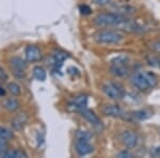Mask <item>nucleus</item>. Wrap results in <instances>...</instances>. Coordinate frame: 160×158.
I'll list each match as a JSON object with an SVG mask.
<instances>
[{
  "instance_id": "20",
  "label": "nucleus",
  "mask_w": 160,
  "mask_h": 158,
  "mask_svg": "<svg viewBox=\"0 0 160 158\" xmlns=\"http://www.w3.org/2000/svg\"><path fill=\"white\" fill-rule=\"evenodd\" d=\"M148 63L151 66L160 69V56H149L148 57Z\"/></svg>"
},
{
  "instance_id": "8",
  "label": "nucleus",
  "mask_w": 160,
  "mask_h": 158,
  "mask_svg": "<svg viewBox=\"0 0 160 158\" xmlns=\"http://www.w3.org/2000/svg\"><path fill=\"white\" fill-rule=\"evenodd\" d=\"M120 139L122 143L125 146L129 147V149H133L138 145L139 143V137L135 131L132 130H124L120 135Z\"/></svg>"
},
{
  "instance_id": "10",
  "label": "nucleus",
  "mask_w": 160,
  "mask_h": 158,
  "mask_svg": "<svg viewBox=\"0 0 160 158\" xmlns=\"http://www.w3.org/2000/svg\"><path fill=\"white\" fill-rule=\"evenodd\" d=\"M80 115L83 116V118L86 119L91 125L94 126V127H100V126H102V121H100V119L95 115L94 111L90 110L88 107L80 111Z\"/></svg>"
},
{
  "instance_id": "9",
  "label": "nucleus",
  "mask_w": 160,
  "mask_h": 158,
  "mask_svg": "<svg viewBox=\"0 0 160 158\" xmlns=\"http://www.w3.org/2000/svg\"><path fill=\"white\" fill-rule=\"evenodd\" d=\"M25 57L28 62H38L42 59L41 49L35 45H28L25 48Z\"/></svg>"
},
{
  "instance_id": "18",
  "label": "nucleus",
  "mask_w": 160,
  "mask_h": 158,
  "mask_svg": "<svg viewBox=\"0 0 160 158\" xmlns=\"http://www.w3.org/2000/svg\"><path fill=\"white\" fill-rule=\"evenodd\" d=\"M32 73H33V77L37 80H38V81H45L46 77H47V73H46L45 69L40 65L34 66Z\"/></svg>"
},
{
  "instance_id": "12",
  "label": "nucleus",
  "mask_w": 160,
  "mask_h": 158,
  "mask_svg": "<svg viewBox=\"0 0 160 158\" xmlns=\"http://www.w3.org/2000/svg\"><path fill=\"white\" fill-rule=\"evenodd\" d=\"M151 112H148V110H137V111H132V112H129V113H124L123 118L125 120H128V121H143V120H146L151 116Z\"/></svg>"
},
{
  "instance_id": "26",
  "label": "nucleus",
  "mask_w": 160,
  "mask_h": 158,
  "mask_svg": "<svg viewBox=\"0 0 160 158\" xmlns=\"http://www.w3.org/2000/svg\"><path fill=\"white\" fill-rule=\"evenodd\" d=\"M8 80V74L4 71V69L0 65V81H7Z\"/></svg>"
},
{
  "instance_id": "4",
  "label": "nucleus",
  "mask_w": 160,
  "mask_h": 158,
  "mask_svg": "<svg viewBox=\"0 0 160 158\" xmlns=\"http://www.w3.org/2000/svg\"><path fill=\"white\" fill-rule=\"evenodd\" d=\"M123 34L118 31L113 30H99L94 34V40L98 44H106V45H112L118 44L123 41Z\"/></svg>"
},
{
  "instance_id": "11",
  "label": "nucleus",
  "mask_w": 160,
  "mask_h": 158,
  "mask_svg": "<svg viewBox=\"0 0 160 158\" xmlns=\"http://www.w3.org/2000/svg\"><path fill=\"white\" fill-rule=\"evenodd\" d=\"M102 112L111 118H123L124 115L123 109L118 105H105L102 108Z\"/></svg>"
},
{
  "instance_id": "27",
  "label": "nucleus",
  "mask_w": 160,
  "mask_h": 158,
  "mask_svg": "<svg viewBox=\"0 0 160 158\" xmlns=\"http://www.w3.org/2000/svg\"><path fill=\"white\" fill-rule=\"evenodd\" d=\"M151 155L154 157H160V146L153 147L151 150Z\"/></svg>"
},
{
  "instance_id": "7",
  "label": "nucleus",
  "mask_w": 160,
  "mask_h": 158,
  "mask_svg": "<svg viewBox=\"0 0 160 158\" xmlns=\"http://www.w3.org/2000/svg\"><path fill=\"white\" fill-rule=\"evenodd\" d=\"M26 67L27 64L20 57H13L10 59V69L13 76L18 79H22L26 76Z\"/></svg>"
},
{
  "instance_id": "17",
  "label": "nucleus",
  "mask_w": 160,
  "mask_h": 158,
  "mask_svg": "<svg viewBox=\"0 0 160 158\" xmlns=\"http://www.w3.org/2000/svg\"><path fill=\"white\" fill-rule=\"evenodd\" d=\"M3 108L7 109L10 112H15L19 109L20 107V104L16 98H7V99L3 100Z\"/></svg>"
},
{
  "instance_id": "28",
  "label": "nucleus",
  "mask_w": 160,
  "mask_h": 158,
  "mask_svg": "<svg viewBox=\"0 0 160 158\" xmlns=\"http://www.w3.org/2000/svg\"><path fill=\"white\" fill-rule=\"evenodd\" d=\"M95 4L97 6H100V7H104V6H107L108 3L111 1V0H92Z\"/></svg>"
},
{
  "instance_id": "22",
  "label": "nucleus",
  "mask_w": 160,
  "mask_h": 158,
  "mask_svg": "<svg viewBox=\"0 0 160 158\" xmlns=\"http://www.w3.org/2000/svg\"><path fill=\"white\" fill-rule=\"evenodd\" d=\"M79 12L82 15H90L92 13V9L87 4H80L79 6Z\"/></svg>"
},
{
  "instance_id": "2",
  "label": "nucleus",
  "mask_w": 160,
  "mask_h": 158,
  "mask_svg": "<svg viewBox=\"0 0 160 158\" xmlns=\"http://www.w3.org/2000/svg\"><path fill=\"white\" fill-rule=\"evenodd\" d=\"M127 19L123 14L120 13H100L97 15L96 17L93 20L95 26L99 28L104 27H113L117 26L118 27L121 24H123L125 20Z\"/></svg>"
},
{
  "instance_id": "6",
  "label": "nucleus",
  "mask_w": 160,
  "mask_h": 158,
  "mask_svg": "<svg viewBox=\"0 0 160 158\" xmlns=\"http://www.w3.org/2000/svg\"><path fill=\"white\" fill-rule=\"evenodd\" d=\"M102 92L105 95L110 99H121L125 95V91L122 84H117V82H106L102 85Z\"/></svg>"
},
{
  "instance_id": "29",
  "label": "nucleus",
  "mask_w": 160,
  "mask_h": 158,
  "mask_svg": "<svg viewBox=\"0 0 160 158\" xmlns=\"http://www.w3.org/2000/svg\"><path fill=\"white\" fill-rule=\"evenodd\" d=\"M4 96H6V90L0 87V97H4Z\"/></svg>"
},
{
  "instance_id": "21",
  "label": "nucleus",
  "mask_w": 160,
  "mask_h": 158,
  "mask_svg": "<svg viewBox=\"0 0 160 158\" xmlns=\"http://www.w3.org/2000/svg\"><path fill=\"white\" fill-rule=\"evenodd\" d=\"M0 136L1 137H3L6 140H11L13 139V137H14V135H13V133L10 129H8L6 127H0Z\"/></svg>"
},
{
  "instance_id": "3",
  "label": "nucleus",
  "mask_w": 160,
  "mask_h": 158,
  "mask_svg": "<svg viewBox=\"0 0 160 158\" xmlns=\"http://www.w3.org/2000/svg\"><path fill=\"white\" fill-rule=\"evenodd\" d=\"M91 134L87 130H79L76 134V142H75V150L78 156H86L93 152V146L90 143Z\"/></svg>"
},
{
  "instance_id": "16",
  "label": "nucleus",
  "mask_w": 160,
  "mask_h": 158,
  "mask_svg": "<svg viewBox=\"0 0 160 158\" xmlns=\"http://www.w3.org/2000/svg\"><path fill=\"white\" fill-rule=\"evenodd\" d=\"M0 157L4 158H27V154L22 150H7L0 154Z\"/></svg>"
},
{
  "instance_id": "14",
  "label": "nucleus",
  "mask_w": 160,
  "mask_h": 158,
  "mask_svg": "<svg viewBox=\"0 0 160 158\" xmlns=\"http://www.w3.org/2000/svg\"><path fill=\"white\" fill-rule=\"evenodd\" d=\"M88 107V97L86 95H78L69 103V108H72L74 111L80 112L82 109Z\"/></svg>"
},
{
  "instance_id": "5",
  "label": "nucleus",
  "mask_w": 160,
  "mask_h": 158,
  "mask_svg": "<svg viewBox=\"0 0 160 158\" xmlns=\"http://www.w3.org/2000/svg\"><path fill=\"white\" fill-rule=\"evenodd\" d=\"M129 72L128 61L125 57H118L113 59L110 64V73L115 77H125Z\"/></svg>"
},
{
  "instance_id": "19",
  "label": "nucleus",
  "mask_w": 160,
  "mask_h": 158,
  "mask_svg": "<svg viewBox=\"0 0 160 158\" xmlns=\"http://www.w3.org/2000/svg\"><path fill=\"white\" fill-rule=\"evenodd\" d=\"M7 90L9 91V93L11 95H13L14 97H18L22 94V88L16 82H9L7 84Z\"/></svg>"
},
{
  "instance_id": "25",
  "label": "nucleus",
  "mask_w": 160,
  "mask_h": 158,
  "mask_svg": "<svg viewBox=\"0 0 160 158\" xmlns=\"http://www.w3.org/2000/svg\"><path fill=\"white\" fill-rule=\"evenodd\" d=\"M118 157H120V158H131V157H133V155L125 150V151H122V152L118 153Z\"/></svg>"
},
{
  "instance_id": "24",
  "label": "nucleus",
  "mask_w": 160,
  "mask_h": 158,
  "mask_svg": "<svg viewBox=\"0 0 160 158\" xmlns=\"http://www.w3.org/2000/svg\"><path fill=\"white\" fill-rule=\"evenodd\" d=\"M151 48L152 50L155 51L156 54L160 55V41H155L151 44Z\"/></svg>"
},
{
  "instance_id": "1",
  "label": "nucleus",
  "mask_w": 160,
  "mask_h": 158,
  "mask_svg": "<svg viewBox=\"0 0 160 158\" xmlns=\"http://www.w3.org/2000/svg\"><path fill=\"white\" fill-rule=\"evenodd\" d=\"M130 82L139 91H148L157 84L158 79L151 72H137L131 76Z\"/></svg>"
},
{
  "instance_id": "23",
  "label": "nucleus",
  "mask_w": 160,
  "mask_h": 158,
  "mask_svg": "<svg viewBox=\"0 0 160 158\" xmlns=\"http://www.w3.org/2000/svg\"><path fill=\"white\" fill-rule=\"evenodd\" d=\"M7 146H8V140H6L3 137L0 136V154L3 153L4 151H7Z\"/></svg>"
},
{
  "instance_id": "13",
  "label": "nucleus",
  "mask_w": 160,
  "mask_h": 158,
  "mask_svg": "<svg viewBox=\"0 0 160 158\" xmlns=\"http://www.w3.org/2000/svg\"><path fill=\"white\" fill-rule=\"evenodd\" d=\"M28 123V115L26 113H18L17 115H15L12 120V127L14 130L20 131L25 128V126Z\"/></svg>"
},
{
  "instance_id": "15",
  "label": "nucleus",
  "mask_w": 160,
  "mask_h": 158,
  "mask_svg": "<svg viewBox=\"0 0 160 158\" xmlns=\"http://www.w3.org/2000/svg\"><path fill=\"white\" fill-rule=\"evenodd\" d=\"M68 54H65L64 51L58 50L53 54L52 56V66L55 69V71L60 72L61 66L63 65V62L65 61V59H68Z\"/></svg>"
}]
</instances>
